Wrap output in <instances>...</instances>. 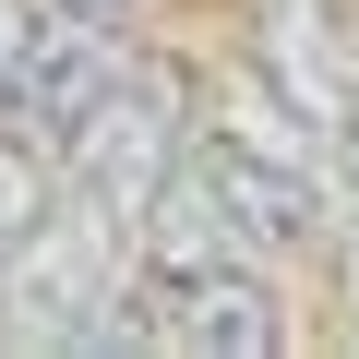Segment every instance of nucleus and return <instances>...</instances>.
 Here are the masks:
<instances>
[{"label": "nucleus", "mask_w": 359, "mask_h": 359, "mask_svg": "<svg viewBox=\"0 0 359 359\" xmlns=\"http://www.w3.org/2000/svg\"><path fill=\"white\" fill-rule=\"evenodd\" d=\"M120 287H132V216L48 180V204L0 252V335L13 347H96L120 323Z\"/></svg>", "instance_id": "1"}, {"label": "nucleus", "mask_w": 359, "mask_h": 359, "mask_svg": "<svg viewBox=\"0 0 359 359\" xmlns=\"http://www.w3.org/2000/svg\"><path fill=\"white\" fill-rule=\"evenodd\" d=\"M108 335H120V347L264 359V347H287V287H276V264H132Z\"/></svg>", "instance_id": "2"}, {"label": "nucleus", "mask_w": 359, "mask_h": 359, "mask_svg": "<svg viewBox=\"0 0 359 359\" xmlns=\"http://www.w3.org/2000/svg\"><path fill=\"white\" fill-rule=\"evenodd\" d=\"M180 132H192V108H180V84L156 60H120V84L48 144V168L72 180V192H96L108 216H144V192L180 168Z\"/></svg>", "instance_id": "3"}, {"label": "nucleus", "mask_w": 359, "mask_h": 359, "mask_svg": "<svg viewBox=\"0 0 359 359\" xmlns=\"http://www.w3.org/2000/svg\"><path fill=\"white\" fill-rule=\"evenodd\" d=\"M252 84L323 144L347 84H359V25L335 13V0H252Z\"/></svg>", "instance_id": "4"}, {"label": "nucleus", "mask_w": 359, "mask_h": 359, "mask_svg": "<svg viewBox=\"0 0 359 359\" xmlns=\"http://www.w3.org/2000/svg\"><path fill=\"white\" fill-rule=\"evenodd\" d=\"M36 13H72V25H120V36H132L156 0H36Z\"/></svg>", "instance_id": "5"}, {"label": "nucleus", "mask_w": 359, "mask_h": 359, "mask_svg": "<svg viewBox=\"0 0 359 359\" xmlns=\"http://www.w3.org/2000/svg\"><path fill=\"white\" fill-rule=\"evenodd\" d=\"M25 25H36V0H0V84H13V60H25Z\"/></svg>", "instance_id": "6"}]
</instances>
